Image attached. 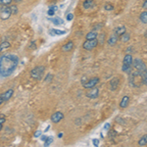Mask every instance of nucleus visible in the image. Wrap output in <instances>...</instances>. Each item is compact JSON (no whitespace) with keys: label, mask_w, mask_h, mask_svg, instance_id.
Masks as SVG:
<instances>
[{"label":"nucleus","mask_w":147,"mask_h":147,"mask_svg":"<svg viewBox=\"0 0 147 147\" xmlns=\"http://www.w3.org/2000/svg\"><path fill=\"white\" fill-rule=\"evenodd\" d=\"M19 57L15 54H5L0 57V78H7L16 71Z\"/></svg>","instance_id":"nucleus-1"},{"label":"nucleus","mask_w":147,"mask_h":147,"mask_svg":"<svg viewBox=\"0 0 147 147\" xmlns=\"http://www.w3.org/2000/svg\"><path fill=\"white\" fill-rule=\"evenodd\" d=\"M129 80V84H130L131 86H134V87L140 86L141 84H142L140 73L137 72V71H136V72H130Z\"/></svg>","instance_id":"nucleus-2"},{"label":"nucleus","mask_w":147,"mask_h":147,"mask_svg":"<svg viewBox=\"0 0 147 147\" xmlns=\"http://www.w3.org/2000/svg\"><path fill=\"white\" fill-rule=\"evenodd\" d=\"M44 71H45V68L43 66H37V67H34L30 71V78L34 79L35 80H40L43 77Z\"/></svg>","instance_id":"nucleus-3"},{"label":"nucleus","mask_w":147,"mask_h":147,"mask_svg":"<svg viewBox=\"0 0 147 147\" xmlns=\"http://www.w3.org/2000/svg\"><path fill=\"white\" fill-rule=\"evenodd\" d=\"M12 15V12L10 9V6H3L0 5V18L2 20H7L8 18H10Z\"/></svg>","instance_id":"nucleus-4"},{"label":"nucleus","mask_w":147,"mask_h":147,"mask_svg":"<svg viewBox=\"0 0 147 147\" xmlns=\"http://www.w3.org/2000/svg\"><path fill=\"white\" fill-rule=\"evenodd\" d=\"M98 45V41H97V39H86L85 41L84 42V44H82V47H84V49L85 50H92V49H94L95 47H97Z\"/></svg>","instance_id":"nucleus-5"},{"label":"nucleus","mask_w":147,"mask_h":147,"mask_svg":"<svg viewBox=\"0 0 147 147\" xmlns=\"http://www.w3.org/2000/svg\"><path fill=\"white\" fill-rule=\"evenodd\" d=\"M134 67L136 68V70L137 72L141 73L143 72L144 70H146V64L141 60V59H134Z\"/></svg>","instance_id":"nucleus-6"},{"label":"nucleus","mask_w":147,"mask_h":147,"mask_svg":"<svg viewBox=\"0 0 147 147\" xmlns=\"http://www.w3.org/2000/svg\"><path fill=\"white\" fill-rule=\"evenodd\" d=\"M85 96L90 99H95L99 96V89L95 86L91 87V88H88V90L85 92Z\"/></svg>","instance_id":"nucleus-7"},{"label":"nucleus","mask_w":147,"mask_h":147,"mask_svg":"<svg viewBox=\"0 0 147 147\" xmlns=\"http://www.w3.org/2000/svg\"><path fill=\"white\" fill-rule=\"evenodd\" d=\"M99 78H92V79L90 80H87L86 82H84V84H82V85H84V88L88 89V88H91V87H94L97 84H99Z\"/></svg>","instance_id":"nucleus-8"},{"label":"nucleus","mask_w":147,"mask_h":147,"mask_svg":"<svg viewBox=\"0 0 147 147\" xmlns=\"http://www.w3.org/2000/svg\"><path fill=\"white\" fill-rule=\"evenodd\" d=\"M63 119H64V114L62 112H60V111H57V112H55L51 116V121L53 123H55V124L59 123Z\"/></svg>","instance_id":"nucleus-9"},{"label":"nucleus","mask_w":147,"mask_h":147,"mask_svg":"<svg viewBox=\"0 0 147 147\" xmlns=\"http://www.w3.org/2000/svg\"><path fill=\"white\" fill-rule=\"evenodd\" d=\"M119 84H120V80L118 78H114V79L110 80V89L112 91H115L119 87Z\"/></svg>","instance_id":"nucleus-10"},{"label":"nucleus","mask_w":147,"mask_h":147,"mask_svg":"<svg viewBox=\"0 0 147 147\" xmlns=\"http://www.w3.org/2000/svg\"><path fill=\"white\" fill-rule=\"evenodd\" d=\"M14 94V90L13 89H8V90H6L5 92H3L2 94H0V96H1V98L3 99L4 102L5 101H8L9 99L11 98L12 95Z\"/></svg>","instance_id":"nucleus-11"},{"label":"nucleus","mask_w":147,"mask_h":147,"mask_svg":"<svg viewBox=\"0 0 147 147\" xmlns=\"http://www.w3.org/2000/svg\"><path fill=\"white\" fill-rule=\"evenodd\" d=\"M125 32H127V28L124 26H120V27H117L114 30V34L118 35V36H121Z\"/></svg>","instance_id":"nucleus-12"},{"label":"nucleus","mask_w":147,"mask_h":147,"mask_svg":"<svg viewBox=\"0 0 147 147\" xmlns=\"http://www.w3.org/2000/svg\"><path fill=\"white\" fill-rule=\"evenodd\" d=\"M66 30H57V28H52V30H49V34L51 36H56V35H63L66 34Z\"/></svg>","instance_id":"nucleus-13"},{"label":"nucleus","mask_w":147,"mask_h":147,"mask_svg":"<svg viewBox=\"0 0 147 147\" xmlns=\"http://www.w3.org/2000/svg\"><path fill=\"white\" fill-rule=\"evenodd\" d=\"M129 96H124L120 102V107L123 108V109L127 108V105H129Z\"/></svg>","instance_id":"nucleus-14"},{"label":"nucleus","mask_w":147,"mask_h":147,"mask_svg":"<svg viewBox=\"0 0 147 147\" xmlns=\"http://www.w3.org/2000/svg\"><path fill=\"white\" fill-rule=\"evenodd\" d=\"M118 40H119V36H118V35H116V34H113L112 36H110V38L108 39L107 42H108L109 45L114 46L118 42Z\"/></svg>","instance_id":"nucleus-15"},{"label":"nucleus","mask_w":147,"mask_h":147,"mask_svg":"<svg viewBox=\"0 0 147 147\" xmlns=\"http://www.w3.org/2000/svg\"><path fill=\"white\" fill-rule=\"evenodd\" d=\"M132 62H134V58L130 54H127L124 58V61H123V64L125 65H132Z\"/></svg>","instance_id":"nucleus-16"},{"label":"nucleus","mask_w":147,"mask_h":147,"mask_svg":"<svg viewBox=\"0 0 147 147\" xmlns=\"http://www.w3.org/2000/svg\"><path fill=\"white\" fill-rule=\"evenodd\" d=\"M49 21H50V22L53 24V25H55V26H60V25H62V24L64 23L63 19H61L59 17L51 18V19H49Z\"/></svg>","instance_id":"nucleus-17"},{"label":"nucleus","mask_w":147,"mask_h":147,"mask_svg":"<svg viewBox=\"0 0 147 147\" xmlns=\"http://www.w3.org/2000/svg\"><path fill=\"white\" fill-rule=\"evenodd\" d=\"M73 47H74V42L73 41H69V42H67V43H66L65 45L62 47V50L65 51V52L71 51L73 49Z\"/></svg>","instance_id":"nucleus-18"},{"label":"nucleus","mask_w":147,"mask_h":147,"mask_svg":"<svg viewBox=\"0 0 147 147\" xmlns=\"http://www.w3.org/2000/svg\"><path fill=\"white\" fill-rule=\"evenodd\" d=\"M82 5H84V9L92 8L94 6V1L93 0H85V1H84V3H82Z\"/></svg>","instance_id":"nucleus-19"},{"label":"nucleus","mask_w":147,"mask_h":147,"mask_svg":"<svg viewBox=\"0 0 147 147\" xmlns=\"http://www.w3.org/2000/svg\"><path fill=\"white\" fill-rule=\"evenodd\" d=\"M97 32L96 30H91V32H89L88 34H86V36H85V38L86 39H95L97 38Z\"/></svg>","instance_id":"nucleus-20"},{"label":"nucleus","mask_w":147,"mask_h":147,"mask_svg":"<svg viewBox=\"0 0 147 147\" xmlns=\"http://www.w3.org/2000/svg\"><path fill=\"white\" fill-rule=\"evenodd\" d=\"M141 75V80H142V84L147 85V69L146 70H144L143 72L140 73Z\"/></svg>","instance_id":"nucleus-21"},{"label":"nucleus","mask_w":147,"mask_h":147,"mask_svg":"<svg viewBox=\"0 0 147 147\" xmlns=\"http://www.w3.org/2000/svg\"><path fill=\"white\" fill-rule=\"evenodd\" d=\"M139 20L141 21V23L143 24H147V11L145 12H142L139 16Z\"/></svg>","instance_id":"nucleus-22"},{"label":"nucleus","mask_w":147,"mask_h":147,"mask_svg":"<svg viewBox=\"0 0 147 147\" xmlns=\"http://www.w3.org/2000/svg\"><path fill=\"white\" fill-rule=\"evenodd\" d=\"M146 144H147V134H144V136L138 140V145L144 146V145H146Z\"/></svg>","instance_id":"nucleus-23"},{"label":"nucleus","mask_w":147,"mask_h":147,"mask_svg":"<svg viewBox=\"0 0 147 147\" xmlns=\"http://www.w3.org/2000/svg\"><path fill=\"white\" fill-rule=\"evenodd\" d=\"M105 34H101L99 35H97V41H98V44H104V41H105Z\"/></svg>","instance_id":"nucleus-24"},{"label":"nucleus","mask_w":147,"mask_h":147,"mask_svg":"<svg viewBox=\"0 0 147 147\" xmlns=\"http://www.w3.org/2000/svg\"><path fill=\"white\" fill-rule=\"evenodd\" d=\"M129 39H130V34H129L125 32V34H123L122 35H121V40H122V42H127Z\"/></svg>","instance_id":"nucleus-25"},{"label":"nucleus","mask_w":147,"mask_h":147,"mask_svg":"<svg viewBox=\"0 0 147 147\" xmlns=\"http://www.w3.org/2000/svg\"><path fill=\"white\" fill-rule=\"evenodd\" d=\"M10 46L11 45L8 41H3L1 44H0V51H3V50H5V49H8Z\"/></svg>","instance_id":"nucleus-26"},{"label":"nucleus","mask_w":147,"mask_h":147,"mask_svg":"<svg viewBox=\"0 0 147 147\" xmlns=\"http://www.w3.org/2000/svg\"><path fill=\"white\" fill-rule=\"evenodd\" d=\"M122 70H123V72L129 74L130 72H131V70H132L131 65H125V64H123V68H122Z\"/></svg>","instance_id":"nucleus-27"},{"label":"nucleus","mask_w":147,"mask_h":147,"mask_svg":"<svg viewBox=\"0 0 147 147\" xmlns=\"http://www.w3.org/2000/svg\"><path fill=\"white\" fill-rule=\"evenodd\" d=\"M56 10H57L56 6H50V7H49V9H48V11H47V15H48V16H54Z\"/></svg>","instance_id":"nucleus-28"},{"label":"nucleus","mask_w":147,"mask_h":147,"mask_svg":"<svg viewBox=\"0 0 147 147\" xmlns=\"http://www.w3.org/2000/svg\"><path fill=\"white\" fill-rule=\"evenodd\" d=\"M53 142V136H48L44 141V146H49Z\"/></svg>","instance_id":"nucleus-29"},{"label":"nucleus","mask_w":147,"mask_h":147,"mask_svg":"<svg viewBox=\"0 0 147 147\" xmlns=\"http://www.w3.org/2000/svg\"><path fill=\"white\" fill-rule=\"evenodd\" d=\"M12 1H13V0H0V5H3V6L11 5Z\"/></svg>","instance_id":"nucleus-30"},{"label":"nucleus","mask_w":147,"mask_h":147,"mask_svg":"<svg viewBox=\"0 0 147 147\" xmlns=\"http://www.w3.org/2000/svg\"><path fill=\"white\" fill-rule=\"evenodd\" d=\"M11 12H12V15H16L18 13V7L16 5H11L10 6Z\"/></svg>","instance_id":"nucleus-31"},{"label":"nucleus","mask_w":147,"mask_h":147,"mask_svg":"<svg viewBox=\"0 0 147 147\" xmlns=\"http://www.w3.org/2000/svg\"><path fill=\"white\" fill-rule=\"evenodd\" d=\"M104 9H105L106 11H113L114 10V6L112 5V4H105Z\"/></svg>","instance_id":"nucleus-32"},{"label":"nucleus","mask_w":147,"mask_h":147,"mask_svg":"<svg viewBox=\"0 0 147 147\" xmlns=\"http://www.w3.org/2000/svg\"><path fill=\"white\" fill-rule=\"evenodd\" d=\"M52 79H53V75H52V74H48V75H47L46 77H45L44 80H45L46 82H50Z\"/></svg>","instance_id":"nucleus-33"},{"label":"nucleus","mask_w":147,"mask_h":147,"mask_svg":"<svg viewBox=\"0 0 147 147\" xmlns=\"http://www.w3.org/2000/svg\"><path fill=\"white\" fill-rule=\"evenodd\" d=\"M5 118L4 117H0V130L2 129V127H3L4 123H5Z\"/></svg>","instance_id":"nucleus-34"},{"label":"nucleus","mask_w":147,"mask_h":147,"mask_svg":"<svg viewBox=\"0 0 147 147\" xmlns=\"http://www.w3.org/2000/svg\"><path fill=\"white\" fill-rule=\"evenodd\" d=\"M74 19V15L72 13H69L68 15H67V21H69V22H70V21H72Z\"/></svg>","instance_id":"nucleus-35"},{"label":"nucleus","mask_w":147,"mask_h":147,"mask_svg":"<svg viewBox=\"0 0 147 147\" xmlns=\"http://www.w3.org/2000/svg\"><path fill=\"white\" fill-rule=\"evenodd\" d=\"M39 136H41V130H36V132L34 134V137H39Z\"/></svg>","instance_id":"nucleus-36"},{"label":"nucleus","mask_w":147,"mask_h":147,"mask_svg":"<svg viewBox=\"0 0 147 147\" xmlns=\"http://www.w3.org/2000/svg\"><path fill=\"white\" fill-rule=\"evenodd\" d=\"M92 143H93L94 146H99V140H98V139H93V140H92Z\"/></svg>","instance_id":"nucleus-37"},{"label":"nucleus","mask_w":147,"mask_h":147,"mask_svg":"<svg viewBox=\"0 0 147 147\" xmlns=\"http://www.w3.org/2000/svg\"><path fill=\"white\" fill-rule=\"evenodd\" d=\"M102 27V25L101 24H98V25H96V26H94L93 27V30H100L99 28H101Z\"/></svg>","instance_id":"nucleus-38"},{"label":"nucleus","mask_w":147,"mask_h":147,"mask_svg":"<svg viewBox=\"0 0 147 147\" xmlns=\"http://www.w3.org/2000/svg\"><path fill=\"white\" fill-rule=\"evenodd\" d=\"M116 134H116L115 131H113V130H112V131H111V132H109V136H110V137H114V136H116Z\"/></svg>","instance_id":"nucleus-39"},{"label":"nucleus","mask_w":147,"mask_h":147,"mask_svg":"<svg viewBox=\"0 0 147 147\" xmlns=\"http://www.w3.org/2000/svg\"><path fill=\"white\" fill-rule=\"evenodd\" d=\"M109 129H110V124H109V123H107V124L104 125V129H105V130H108Z\"/></svg>","instance_id":"nucleus-40"},{"label":"nucleus","mask_w":147,"mask_h":147,"mask_svg":"<svg viewBox=\"0 0 147 147\" xmlns=\"http://www.w3.org/2000/svg\"><path fill=\"white\" fill-rule=\"evenodd\" d=\"M142 8L143 9H147V0L143 2V5H142Z\"/></svg>","instance_id":"nucleus-41"},{"label":"nucleus","mask_w":147,"mask_h":147,"mask_svg":"<svg viewBox=\"0 0 147 147\" xmlns=\"http://www.w3.org/2000/svg\"><path fill=\"white\" fill-rule=\"evenodd\" d=\"M47 138V136H40V139H41L42 141H45V139Z\"/></svg>","instance_id":"nucleus-42"},{"label":"nucleus","mask_w":147,"mask_h":147,"mask_svg":"<svg viewBox=\"0 0 147 147\" xmlns=\"http://www.w3.org/2000/svg\"><path fill=\"white\" fill-rule=\"evenodd\" d=\"M50 129V125H47V127H45V129H44V132H47L48 131V129Z\"/></svg>","instance_id":"nucleus-43"},{"label":"nucleus","mask_w":147,"mask_h":147,"mask_svg":"<svg viewBox=\"0 0 147 147\" xmlns=\"http://www.w3.org/2000/svg\"><path fill=\"white\" fill-rule=\"evenodd\" d=\"M3 103H4V100H3V99L1 98V96H0V106H1V105H2V104H3Z\"/></svg>","instance_id":"nucleus-44"},{"label":"nucleus","mask_w":147,"mask_h":147,"mask_svg":"<svg viewBox=\"0 0 147 147\" xmlns=\"http://www.w3.org/2000/svg\"><path fill=\"white\" fill-rule=\"evenodd\" d=\"M62 136H63V134H62V132L58 134V137H59V138H61V137H62Z\"/></svg>","instance_id":"nucleus-45"},{"label":"nucleus","mask_w":147,"mask_h":147,"mask_svg":"<svg viewBox=\"0 0 147 147\" xmlns=\"http://www.w3.org/2000/svg\"><path fill=\"white\" fill-rule=\"evenodd\" d=\"M14 1H15V2H21L22 0H14Z\"/></svg>","instance_id":"nucleus-46"},{"label":"nucleus","mask_w":147,"mask_h":147,"mask_svg":"<svg viewBox=\"0 0 147 147\" xmlns=\"http://www.w3.org/2000/svg\"><path fill=\"white\" fill-rule=\"evenodd\" d=\"M145 37H146V38H147V32H145Z\"/></svg>","instance_id":"nucleus-47"}]
</instances>
